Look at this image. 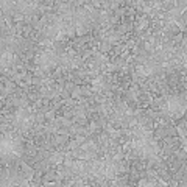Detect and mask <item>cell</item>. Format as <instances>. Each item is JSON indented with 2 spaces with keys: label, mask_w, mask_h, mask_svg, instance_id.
Returning <instances> with one entry per match:
<instances>
[{
  "label": "cell",
  "mask_w": 187,
  "mask_h": 187,
  "mask_svg": "<svg viewBox=\"0 0 187 187\" xmlns=\"http://www.w3.org/2000/svg\"><path fill=\"white\" fill-rule=\"evenodd\" d=\"M75 83H73V81H66V84H64V89H66V91H67L69 93L70 92H72L73 91V89H75Z\"/></svg>",
  "instance_id": "cell-1"
}]
</instances>
